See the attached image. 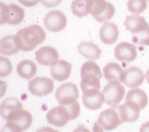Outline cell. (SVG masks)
<instances>
[{"instance_id": "obj_38", "label": "cell", "mask_w": 149, "mask_h": 132, "mask_svg": "<svg viewBox=\"0 0 149 132\" xmlns=\"http://www.w3.org/2000/svg\"><path fill=\"white\" fill-rule=\"evenodd\" d=\"M148 2H149V0H148Z\"/></svg>"}, {"instance_id": "obj_33", "label": "cell", "mask_w": 149, "mask_h": 132, "mask_svg": "<svg viewBox=\"0 0 149 132\" xmlns=\"http://www.w3.org/2000/svg\"><path fill=\"white\" fill-rule=\"evenodd\" d=\"M139 132H149V122L142 124L139 129Z\"/></svg>"}, {"instance_id": "obj_1", "label": "cell", "mask_w": 149, "mask_h": 132, "mask_svg": "<svg viewBox=\"0 0 149 132\" xmlns=\"http://www.w3.org/2000/svg\"><path fill=\"white\" fill-rule=\"evenodd\" d=\"M15 36L20 49L28 52L43 43L46 34L40 26L31 25L19 30Z\"/></svg>"}, {"instance_id": "obj_16", "label": "cell", "mask_w": 149, "mask_h": 132, "mask_svg": "<svg viewBox=\"0 0 149 132\" xmlns=\"http://www.w3.org/2000/svg\"><path fill=\"white\" fill-rule=\"evenodd\" d=\"M71 71V64L65 60H58L56 63L51 65L50 73L54 80L57 81H64L69 77Z\"/></svg>"}, {"instance_id": "obj_17", "label": "cell", "mask_w": 149, "mask_h": 132, "mask_svg": "<svg viewBox=\"0 0 149 132\" xmlns=\"http://www.w3.org/2000/svg\"><path fill=\"white\" fill-rule=\"evenodd\" d=\"M127 30L130 31L133 35H137L142 32L148 28V24L143 17L138 15H130L126 17L124 23Z\"/></svg>"}, {"instance_id": "obj_18", "label": "cell", "mask_w": 149, "mask_h": 132, "mask_svg": "<svg viewBox=\"0 0 149 132\" xmlns=\"http://www.w3.org/2000/svg\"><path fill=\"white\" fill-rule=\"evenodd\" d=\"M119 30L114 23H105L100 29V38L106 44H112L118 40Z\"/></svg>"}, {"instance_id": "obj_19", "label": "cell", "mask_w": 149, "mask_h": 132, "mask_svg": "<svg viewBox=\"0 0 149 132\" xmlns=\"http://www.w3.org/2000/svg\"><path fill=\"white\" fill-rule=\"evenodd\" d=\"M82 102L87 108L90 110H98L102 107L105 102V98L102 92L100 90L92 91V92L83 93Z\"/></svg>"}, {"instance_id": "obj_9", "label": "cell", "mask_w": 149, "mask_h": 132, "mask_svg": "<svg viewBox=\"0 0 149 132\" xmlns=\"http://www.w3.org/2000/svg\"><path fill=\"white\" fill-rule=\"evenodd\" d=\"M28 89L33 95L45 96L49 95L54 89V81L51 78L36 77L28 83Z\"/></svg>"}, {"instance_id": "obj_31", "label": "cell", "mask_w": 149, "mask_h": 132, "mask_svg": "<svg viewBox=\"0 0 149 132\" xmlns=\"http://www.w3.org/2000/svg\"><path fill=\"white\" fill-rule=\"evenodd\" d=\"M17 1L26 7H33L40 2V0H17Z\"/></svg>"}, {"instance_id": "obj_26", "label": "cell", "mask_w": 149, "mask_h": 132, "mask_svg": "<svg viewBox=\"0 0 149 132\" xmlns=\"http://www.w3.org/2000/svg\"><path fill=\"white\" fill-rule=\"evenodd\" d=\"M72 14L78 17H83L90 14L91 0H74L72 3Z\"/></svg>"}, {"instance_id": "obj_35", "label": "cell", "mask_w": 149, "mask_h": 132, "mask_svg": "<svg viewBox=\"0 0 149 132\" xmlns=\"http://www.w3.org/2000/svg\"><path fill=\"white\" fill-rule=\"evenodd\" d=\"M73 132H91L89 129H87L84 125H79L73 131Z\"/></svg>"}, {"instance_id": "obj_14", "label": "cell", "mask_w": 149, "mask_h": 132, "mask_svg": "<svg viewBox=\"0 0 149 132\" xmlns=\"http://www.w3.org/2000/svg\"><path fill=\"white\" fill-rule=\"evenodd\" d=\"M118 109L120 113L122 123L124 122H133L136 121L139 117L140 107L136 104L130 102H125L121 105H118Z\"/></svg>"}, {"instance_id": "obj_2", "label": "cell", "mask_w": 149, "mask_h": 132, "mask_svg": "<svg viewBox=\"0 0 149 132\" xmlns=\"http://www.w3.org/2000/svg\"><path fill=\"white\" fill-rule=\"evenodd\" d=\"M102 72L100 66L93 61H87L81 68L80 86L83 93L100 90Z\"/></svg>"}, {"instance_id": "obj_5", "label": "cell", "mask_w": 149, "mask_h": 132, "mask_svg": "<svg viewBox=\"0 0 149 132\" xmlns=\"http://www.w3.org/2000/svg\"><path fill=\"white\" fill-rule=\"evenodd\" d=\"M102 92L106 104L113 107L118 105L123 100L125 95V89L120 82L111 81L104 87Z\"/></svg>"}, {"instance_id": "obj_22", "label": "cell", "mask_w": 149, "mask_h": 132, "mask_svg": "<svg viewBox=\"0 0 149 132\" xmlns=\"http://www.w3.org/2000/svg\"><path fill=\"white\" fill-rule=\"evenodd\" d=\"M124 71L119 64L116 62H110L104 67L103 74L106 80L109 82H122Z\"/></svg>"}, {"instance_id": "obj_7", "label": "cell", "mask_w": 149, "mask_h": 132, "mask_svg": "<svg viewBox=\"0 0 149 132\" xmlns=\"http://www.w3.org/2000/svg\"><path fill=\"white\" fill-rule=\"evenodd\" d=\"M46 119L49 124L56 127L64 126L68 122L73 120L71 112L65 105H60L50 110L46 115Z\"/></svg>"}, {"instance_id": "obj_36", "label": "cell", "mask_w": 149, "mask_h": 132, "mask_svg": "<svg viewBox=\"0 0 149 132\" xmlns=\"http://www.w3.org/2000/svg\"><path fill=\"white\" fill-rule=\"evenodd\" d=\"M93 132H103V131H102V128L100 126V124H99L97 121L95 122L94 125H93Z\"/></svg>"}, {"instance_id": "obj_4", "label": "cell", "mask_w": 149, "mask_h": 132, "mask_svg": "<svg viewBox=\"0 0 149 132\" xmlns=\"http://www.w3.org/2000/svg\"><path fill=\"white\" fill-rule=\"evenodd\" d=\"M1 8V20L0 23L4 24L7 23L11 25H18L23 21L24 18V10L17 5H6L5 3L0 4Z\"/></svg>"}, {"instance_id": "obj_15", "label": "cell", "mask_w": 149, "mask_h": 132, "mask_svg": "<svg viewBox=\"0 0 149 132\" xmlns=\"http://www.w3.org/2000/svg\"><path fill=\"white\" fill-rule=\"evenodd\" d=\"M36 60L40 65H53L58 61V52L55 48L51 47H42L36 52Z\"/></svg>"}, {"instance_id": "obj_12", "label": "cell", "mask_w": 149, "mask_h": 132, "mask_svg": "<svg viewBox=\"0 0 149 132\" xmlns=\"http://www.w3.org/2000/svg\"><path fill=\"white\" fill-rule=\"evenodd\" d=\"M114 53L115 58L119 61L131 62L137 57L136 47L128 42H121L115 47Z\"/></svg>"}, {"instance_id": "obj_32", "label": "cell", "mask_w": 149, "mask_h": 132, "mask_svg": "<svg viewBox=\"0 0 149 132\" xmlns=\"http://www.w3.org/2000/svg\"><path fill=\"white\" fill-rule=\"evenodd\" d=\"M1 132H22L21 131L15 129V127L11 126L8 123H6V125L3 127L1 130Z\"/></svg>"}, {"instance_id": "obj_3", "label": "cell", "mask_w": 149, "mask_h": 132, "mask_svg": "<svg viewBox=\"0 0 149 132\" xmlns=\"http://www.w3.org/2000/svg\"><path fill=\"white\" fill-rule=\"evenodd\" d=\"M115 12L112 4L106 0H91L90 14L94 17L96 21L106 23L112 18Z\"/></svg>"}, {"instance_id": "obj_28", "label": "cell", "mask_w": 149, "mask_h": 132, "mask_svg": "<svg viewBox=\"0 0 149 132\" xmlns=\"http://www.w3.org/2000/svg\"><path fill=\"white\" fill-rule=\"evenodd\" d=\"M1 62V67H0V76L2 77L8 76V74H11L12 71V65H11V62L9 59L5 57H1L0 58Z\"/></svg>"}, {"instance_id": "obj_23", "label": "cell", "mask_w": 149, "mask_h": 132, "mask_svg": "<svg viewBox=\"0 0 149 132\" xmlns=\"http://www.w3.org/2000/svg\"><path fill=\"white\" fill-rule=\"evenodd\" d=\"M20 50L15 35H8L1 39L0 52L2 54L11 56L17 53Z\"/></svg>"}, {"instance_id": "obj_11", "label": "cell", "mask_w": 149, "mask_h": 132, "mask_svg": "<svg viewBox=\"0 0 149 132\" xmlns=\"http://www.w3.org/2000/svg\"><path fill=\"white\" fill-rule=\"evenodd\" d=\"M7 123L15 127V129L23 131L31 126L33 116L30 113L21 109L11 114L7 119Z\"/></svg>"}, {"instance_id": "obj_10", "label": "cell", "mask_w": 149, "mask_h": 132, "mask_svg": "<svg viewBox=\"0 0 149 132\" xmlns=\"http://www.w3.org/2000/svg\"><path fill=\"white\" fill-rule=\"evenodd\" d=\"M67 19L63 13L57 10L49 11L44 19V24L47 30L51 32H60L65 27Z\"/></svg>"}, {"instance_id": "obj_6", "label": "cell", "mask_w": 149, "mask_h": 132, "mask_svg": "<svg viewBox=\"0 0 149 132\" xmlns=\"http://www.w3.org/2000/svg\"><path fill=\"white\" fill-rule=\"evenodd\" d=\"M55 97L60 105H69L74 103L79 97L77 86L72 83H63L56 90Z\"/></svg>"}, {"instance_id": "obj_37", "label": "cell", "mask_w": 149, "mask_h": 132, "mask_svg": "<svg viewBox=\"0 0 149 132\" xmlns=\"http://www.w3.org/2000/svg\"><path fill=\"white\" fill-rule=\"evenodd\" d=\"M146 78L147 79V81L148 83H149V69L147 71V72H146Z\"/></svg>"}, {"instance_id": "obj_25", "label": "cell", "mask_w": 149, "mask_h": 132, "mask_svg": "<svg viewBox=\"0 0 149 132\" xmlns=\"http://www.w3.org/2000/svg\"><path fill=\"white\" fill-rule=\"evenodd\" d=\"M125 102H130L136 104L140 107V109H144L146 107L148 102V96L146 93L142 89H134L130 90L126 95Z\"/></svg>"}, {"instance_id": "obj_27", "label": "cell", "mask_w": 149, "mask_h": 132, "mask_svg": "<svg viewBox=\"0 0 149 132\" xmlns=\"http://www.w3.org/2000/svg\"><path fill=\"white\" fill-rule=\"evenodd\" d=\"M127 8L130 12L138 15L143 12L147 8V0H129Z\"/></svg>"}, {"instance_id": "obj_13", "label": "cell", "mask_w": 149, "mask_h": 132, "mask_svg": "<svg viewBox=\"0 0 149 132\" xmlns=\"http://www.w3.org/2000/svg\"><path fill=\"white\" fill-rule=\"evenodd\" d=\"M146 76L143 71L137 67H130L124 71L122 82L130 88H136L144 82Z\"/></svg>"}, {"instance_id": "obj_20", "label": "cell", "mask_w": 149, "mask_h": 132, "mask_svg": "<svg viewBox=\"0 0 149 132\" xmlns=\"http://www.w3.org/2000/svg\"><path fill=\"white\" fill-rule=\"evenodd\" d=\"M78 51L81 56L90 60L100 59L102 53L101 49L96 44L87 41H83L78 44Z\"/></svg>"}, {"instance_id": "obj_30", "label": "cell", "mask_w": 149, "mask_h": 132, "mask_svg": "<svg viewBox=\"0 0 149 132\" xmlns=\"http://www.w3.org/2000/svg\"><path fill=\"white\" fill-rule=\"evenodd\" d=\"M62 0H40V2L47 8H54L61 2Z\"/></svg>"}, {"instance_id": "obj_29", "label": "cell", "mask_w": 149, "mask_h": 132, "mask_svg": "<svg viewBox=\"0 0 149 132\" xmlns=\"http://www.w3.org/2000/svg\"><path fill=\"white\" fill-rule=\"evenodd\" d=\"M133 41L142 45L149 46V26L146 31L137 35H133Z\"/></svg>"}, {"instance_id": "obj_34", "label": "cell", "mask_w": 149, "mask_h": 132, "mask_svg": "<svg viewBox=\"0 0 149 132\" xmlns=\"http://www.w3.org/2000/svg\"><path fill=\"white\" fill-rule=\"evenodd\" d=\"M36 132H59L58 131L54 130V129H51L50 127H43L42 129H38Z\"/></svg>"}, {"instance_id": "obj_8", "label": "cell", "mask_w": 149, "mask_h": 132, "mask_svg": "<svg viewBox=\"0 0 149 132\" xmlns=\"http://www.w3.org/2000/svg\"><path fill=\"white\" fill-rule=\"evenodd\" d=\"M97 122L104 130L111 131L116 129L122 123L118 105L100 113Z\"/></svg>"}, {"instance_id": "obj_21", "label": "cell", "mask_w": 149, "mask_h": 132, "mask_svg": "<svg viewBox=\"0 0 149 132\" xmlns=\"http://www.w3.org/2000/svg\"><path fill=\"white\" fill-rule=\"evenodd\" d=\"M22 108H23V105L17 98L14 97L7 98L1 104V107H0L1 116L3 119L7 120L8 118L11 114L16 112L17 111L21 110Z\"/></svg>"}, {"instance_id": "obj_24", "label": "cell", "mask_w": 149, "mask_h": 132, "mask_svg": "<svg viewBox=\"0 0 149 132\" xmlns=\"http://www.w3.org/2000/svg\"><path fill=\"white\" fill-rule=\"evenodd\" d=\"M37 66L31 60H23L17 65V73L20 77L29 80L36 74Z\"/></svg>"}]
</instances>
